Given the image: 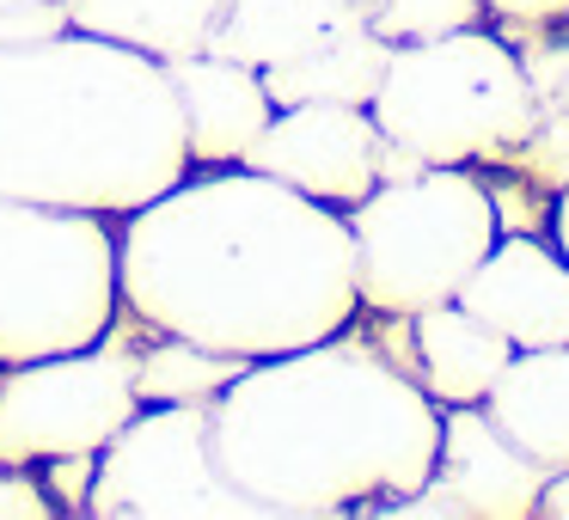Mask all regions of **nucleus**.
<instances>
[{
    "label": "nucleus",
    "instance_id": "nucleus-1",
    "mask_svg": "<svg viewBox=\"0 0 569 520\" xmlns=\"http://www.w3.org/2000/svg\"><path fill=\"white\" fill-rule=\"evenodd\" d=\"M117 300L153 337L270 361L361 312L343 209L251 166H190L117 227Z\"/></svg>",
    "mask_w": 569,
    "mask_h": 520
},
{
    "label": "nucleus",
    "instance_id": "nucleus-2",
    "mask_svg": "<svg viewBox=\"0 0 569 520\" xmlns=\"http://www.w3.org/2000/svg\"><path fill=\"white\" fill-rule=\"evenodd\" d=\"M214 459L258 520L380 514L429 483L441 404L368 337L246 361L209 404Z\"/></svg>",
    "mask_w": 569,
    "mask_h": 520
},
{
    "label": "nucleus",
    "instance_id": "nucleus-3",
    "mask_svg": "<svg viewBox=\"0 0 569 520\" xmlns=\"http://www.w3.org/2000/svg\"><path fill=\"white\" fill-rule=\"evenodd\" d=\"M190 172L160 56L99 31L0 50V197L123 221Z\"/></svg>",
    "mask_w": 569,
    "mask_h": 520
},
{
    "label": "nucleus",
    "instance_id": "nucleus-4",
    "mask_svg": "<svg viewBox=\"0 0 569 520\" xmlns=\"http://www.w3.org/2000/svg\"><path fill=\"white\" fill-rule=\"evenodd\" d=\"M368 111L380 136L417 166L520 160L539 129L527 62L483 26L392 43Z\"/></svg>",
    "mask_w": 569,
    "mask_h": 520
},
{
    "label": "nucleus",
    "instance_id": "nucleus-5",
    "mask_svg": "<svg viewBox=\"0 0 569 520\" xmlns=\"http://www.w3.org/2000/svg\"><path fill=\"white\" fill-rule=\"evenodd\" d=\"M356 239V294L380 319L459 300L466 276L502 239L496 197L471 166H417L410 178L373 184L343 209Z\"/></svg>",
    "mask_w": 569,
    "mask_h": 520
},
{
    "label": "nucleus",
    "instance_id": "nucleus-6",
    "mask_svg": "<svg viewBox=\"0 0 569 520\" xmlns=\"http://www.w3.org/2000/svg\"><path fill=\"white\" fill-rule=\"evenodd\" d=\"M117 227L0 197V368L87 349L117 324Z\"/></svg>",
    "mask_w": 569,
    "mask_h": 520
},
{
    "label": "nucleus",
    "instance_id": "nucleus-7",
    "mask_svg": "<svg viewBox=\"0 0 569 520\" xmlns=\"http://www.w3.org/2000/svg\"><path fill=\"white\" fill-rule=\"evenodd\" d=\"M87 514L104 520H258L214 459L209 404H141L92 466Z\"/></svg>",
    "mask_w": 569,
    "mask_h": 520
},
{
    "label": "nucleus",
    "instance_id": "nucleus-8",
    "mask_svg": "<svg viewBox=\"0 0 569 520\" xmlns=\"http://www.w3.org/2000/svg\"><path fill=\"white\" fill-rule=\"evenodd\" d=\"M136 349L104 331L87 349L0 368V466H43L68 453H104L141 410Z\"/></svg>",
    "mask_w": 569,
    "mask_h": 520
},
{
    "label": "nucleus",
    "instance_id": "nucleus-9",
    "mask_svg": "<svg viewBox=\"0 0 569 520\" xmlns=\"http://www.w3.org/2000/svg\"><path fill=\"white\" fill-rule=\"evenodd\" d=\"M551 471H539L483 404L441 410V453L417 496L386 502L380 514H435V520H520L539 514V490Z\"/></svg>",
    "mask_w": 569,
    "mask_h": 520
},
{
    "label": "nucleus",
    "instance_id": "nucleus-10",
    "mask_svg": "<svg viewBox=\"0 0 569 520\" xmlns=\"http://www.w3.org/2000/svg\"><path fill=\"white\" fill-rule=\"evenodd\" d=\"M380 153L386 136L368 104H282L239 166L282 178L325 209H356L380 184Z\"/></svg>",
    "mask_w": 569,
    "mask_h": 520
},
{
    "label": "nucleus",
    "instance_id": "nucleus-11",
    "mask_svg": "<svg viewBox=\"0 0 569 520\" xmlns=\"http://www.w3.org/2000/svg\"><path fill=\"white\" fill-rule=\"evenodd\" d=\"M459 307L515 349H557L569 343V258L539 233H502L466 276Z\"/></svg>",
    "mask_w": 569,
    "mask_h": 520
},
{
    "label": "nucleus",
    "instance_id": "nucleus-12",
    "mask_svg": "<svg viewBox=\"0 0 569 520\" xmlns=\"http://www.w3.org/2000/svg\"><path fill=\"white\" fill-rule=\"evenodd\" d=\"M373 13H380V0H227L221 26L209 31V56H227V62H246L263 74V68L380 31Z\"/></svg>",
    "mask_w": 569,
    "mask_h": 520
},
{
    "label": "nucleus",
    "instance_id": "nucleus-13",
    "mask_svg": "<svg viewBox=\"0 0 569 520\" xmlns=\"http://www.w3.org/2000/svg\"><path fill=\"white\" fill-rule=\"evenodd\" d=\"M184 104V148L190 166H239L246 148L270 129L276 99L263 92V74L246 62H227V56H178L166 62Z\"/></svg>",
    "mask_w": 569,
    "mask_h": 520
},
{
    "label": "nucleus",
    "instance_id": "nucleus-14",
    "mask_svg": "<svg viewBox=\"0 0 569 520\" xmlns=\"http://www.w3.org/2000/svg\"><path fill=\"white\" fill-rule=\"evenodd\" d=\"M515 343L496 337L478 312H466L459 300L447 307H422L410 312V373L422 380V392L441 410L453 404H483L490 386L502 380Z\"/></svg>",
    "mask_w": 569,
    "mask_h": 520
},
{
    "label": "nucleus",
    "instance_id": "nucleus-15",
    "mask_svg": "<svg viewBox=\"0 0 569 520\" xmlns=\"http://www.w3.org/2000/svg\"><path fill=\"white\" fill-rule=\"evenodd\" d=\"M483 410L539 471H563L569 466V343L515 349L502 380L483 398Z\"/></svg>",
    "mask_w": 569,
    "mask_h": 520
},
{
    "label": "nucleus",
    "instance_id": "nucleus-16",
    "mask_svg": "<svg viewBox=\"0 0 569 520\" xmlns=\"http://www.w3.org/2000/svg\"><path fill=\"white\" fill-rule=\"evenodd\" d=\"M227 0H68L74 31L136 43V50L178 62V56L209 50V31L221 26Z\"/></svg>",
    "mask_w": 569,
    "mask_h": 520
},
{
    "label": "nucleus",
    "instance_id": "nucleus-17",
    "mask_svg": "<svg viewBox=\"0 0 569 520\" xmlns=\"http://www.w3.org/2000/svg\"><path fill=\"white\" fill-rule=\"evenodd\" d=\"M239 368L246 361L214 356L202 343H184V337L160 331V343L141 349V361H136V392H141V404H214L233 386Z\"/></svg>",
    "mask_w": 569,
    "mask_h": 520
},
{
    "label": "nucleus",
    "instance_id": "nucleus-18",
    "mask_svg": "<svg viewBox=\"0 0 569 520\" xmlns=\"http://www.w3.org/2000/svg\"><path fill=\"white\" fill-rule=\"evenodd\" d=\"M483 19V0H380V26L386 43H417V38H447Z\"/></svg>",
    "mask_w": 569,
    "mask_h": 520
},
{
    "label": "nucleus",
    "instance_id": "nucleus-19",
    "mask_svg": "<svg viewBox=\"0 0 569 520\" xmlns=\"http://www.w3.org/2000/svg\"><path fill=\"white\" fill-rule=\"evenodd\" d=\"M62 31H74V19H68V0H13V7H0V50H13V43L62 38Z\"/></svg>",
    "mask_w": 569,
    "mask_h": 520
},
{
    "label": "nucleus",
    "instance_id": "nucleus-20",
    "mask_svg": "<svg viewBox=\"0 0 569 520\" xmlns=\"http://www.w3.org/2000/svg\"><path fill=\"white\" fill-rule=\"evenodd\" d=\"M92 466H99V453H68V459H43V490H50L56 514H87Z\"/></svg>",
    "mask_w": 569,
    "mask_h": 520
},
{
    "label": "nucleus",
    "instance_id": "nucleus-21",
    "mask_svg": "<svg viewBox=\"0 0 569 520\" xmlns=\"http://www.w3.org/2000/svg\"><path fill=\"white\" fill-rule=\"evenodd\" d=\"M56 502L26 466H0V520H50Z\"/></svg>",
    "mask_w": 569,
    "mask_h": 520
},
{
    "label": "nucleus",
    "instance_id": "nucleus-22",
    "mask_svg": "<svg viewBox=\"0 0 569 520\" xmlns=\"http://www.w3.org/2000/svg\"><path fill=\"white\" fill-rule=\"evenodd\" d=\"M490 19H508V26H557L569 19V0H483Z\"/></svg>",
    "mask_w": 569,
    "mask_h": 520
},
{
    "label": "nucleus",
    "instance_id": "nucleus-23",
    "mask_svg": "<svg viewBox=\"0 0 569 520\" xmlns=\"http://www.w3.org/2000/svg\"><path fill=\"white\" fill-rule=\"evenodd\" d=\"M539 514H545V520H569V466L545 478V490H539Z\"/></svg>",
    "mask_w": 569,
    "mask_h": 520
},
{
    "label": "nucleus",
    "instance_id": "nucleus-24",
    "mask_svg": "<svg viewBox=\"0 0 569 520\" xmlns=\"http://www.w3.org/2000/svg\"><path fill=\"white\" fill-rule=\"evenodd\" d=\"M551 246L569 258V184L557 190V202H551Z\"/></svg>",
    "mask_w": 569,
    "mask_h": 520
},
{
    "label": "nucleus",
    "instance_id": "nucleus-25",
    "mask_svg": "<svg viewBox=\"0 0 569 520\" xmlns=\"http://www.w3.org/2000/svg\"><path fill=\"white\" fill-rule=\"evenodd\" d=\"M0 7H13V0H0Z\"/></svg>",
    "mask_w": 569,
    "mask_h": 520
}]
</instances>
